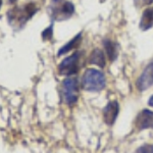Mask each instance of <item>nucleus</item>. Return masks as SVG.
I'll return each mask as SVG.
<instances>
[{
	"instance_id": "16",
	"label": "nucleus",
	"mask_w": 153,
	"mask_h": 153,
	"mask_svg": "<svg viewBox=\"0 0 153 153\" xmlns=\"http://www.w3.org/2000/svg\"><path fill=\"white\" fill-rule=\"evenodd\" d=\"M148 104H149L150 106H152V107H153V95L151 96V98L149 99V101H148Z\"/></svg>"
},
{
	"instance_id": "14",
	"label": "nucleus",
	"mask_w": 153,
	"mask_h": 153,
	"mask_svg": "<svg viewBox=\"0 0 153 153\" xmlns=\"http://www.w3.org/2000/svg\"><path fill=\"white\" fill-rule=\"evenodd\" d=\"M136 153H153V144H145L139 147Z\"/></svg>"
},
{
	"instance_id": "6",
	"label": "nucleus",
	"mask_w": 153,
	"mask_h": 153,
	"mask_svg": "<svg viewBox=\"0 0 153 153\" xmlns=\"http://www.w3.org/2000/svg\"><path fill=\"white\" fill-rule=\"evenodd\" d=\"M134 124L138 131L153 129V111L149 109H143L136 117Z\"/></svg>"
},
{
	"instance_id": "11",
	"label": "nucleus",
	"mask_w": 153,
	"mask_h": 153,
	"mask_svg": "<svg viewBox=\"0 0 153 153\" xmlns=\"http://www.w3.org/2000/svg\"><path fill=\"white\" fill-rule=\"evenodd\" d=\"M103 46L105 48L106 54H107L108 58L110 59L111 61L115 60L118 55V45L117 43H114L111 40H103Z\"/></svg>"
},
{
	"instance_id": "15",
	"label": "nucleus",
	"mask_w": 153,
	"mask_h": 153,
	"mask_svg": "<svg viewBox=\"0 0 153 153\" xmlns=\"http://www.w3.org/2000/svg\"><path fill=\"white\" fill-rule=\"evenodd\" d=\"M153 2V0H143V3L146 4V5H149V4H151Z\"/></svg>"
},
{
	"instance_id": "5",
	"label": "nucleus",
	"mask_w": 153,
	"mask_h": 153,
	"mask_svg": "<svg viewBox=\"0 0 153 153\" xmlns=\"http://www.w3.org/2000/svg\"><path fill=\"white\" fill-rule=\"evenodd\" d=\"M80 56L81 53L76 51L71 54V56H68L59 63L58 65V74L61 76H71L76 74H78L80 66H79V62H80Z\"/></svg>"
},
{
	"instance_id": "2",
	"label": "nucleus",
	"mask_w": 153,
	"mask_h": 153,
	"mask_svg": "<svg viewBox=\"0 0 153 153\" xmlns=\"http://www.w3.org/2000/svg\"><path fill=\"white\" fill-rule=\"evenodd\" d=\"M75 12V6L68 0H51L47 13L52 22H62L71 18Z\"/></svg>"
},
{
	"instance_id": "13",
	"label": "nucleus",
	"mask_w": 153,
	"mask_h": 153,
	"mask_svg": "<svg viewBox=\"0 0 153 153\" xmlns=\"http://www.w3.org/2000/svg\"><path fill=\"white\" fill-rule=\"evenodd\" d=\"M41 36L44 41H49L52 39V37H53V22L50 24V26H49L47 29H45L43 32H42Z\"/></svg>"
},
{
	"instance_id": "12",
	"label": "nucleus",
	"mask_w": 153,
	"mask_h": 153,
	"mask_svg": "<svg viewBox=\"0 0 153 153\" xmlns=\"http://www.w3.org/2000/svg\"><path fill=\"white\" fill-rule=\"evenodd\" d=\"M89 63H91V65H96L100 66V68H104L105 66L104 53L98 48L94 49V50L92 51V53L90 54Z\"/></svg>"
},
{
	"instance_id": "10",
	"label": "nucleus",
	"mask_w": 153,
	"mask_h": 153,
	"mask_svg": "<svg viewBox=\"0 0 153 153\" xmlns=\"http://www.w3.org/2000/svg\"><path fill=\"white\" fill-rule=\"evenodd\" d=\"M153 26V8L149 7L143 11L141 21H140V28L142 31H147Z\"/></svg>"
},
{
	"instance_id": "18",
	"label": "nucleus",
	"mask_w": 153,
	"mask_h": 153,
	"mask_svg": "<svg viewBox=\"0 0 153 153\" xmlns=\"http://www.w3.org/2000/svg\"><path fill=\"white\" fill-rule=\"evenodd\" d=\"M1 5H2V0H0V8H1Z\"/></svg>"
},
{
	"instance_id": "7",
	"label": "nucleus",
	"mask_w": 153,
	"mask_h": 153,
	"mask_svg": "<svg viewBox=\"0 0 153 153\" xmlns=\"http://www.w3.org/2000/svg\"><path fill=\"white\" fill-rule=\"evenodd\" d=\"M136 86L138 90L141 92L148 90L151 86H153V63H150L145 68L141 76L137 80Z\"/></svg>"
},
{
	"instance_id": "3",
	"label": "nucleus",
	"mask_w": 153,
	"mask_h": 153,
	"mask_svg": "<svg viewBox=\"0 0 153 153\" xmlns=\"http://www.w3.org/2000/svg\"><path fill=\"white\" fill-rule=\"evenodd\" d=\"M105 87V76L96 68H88L82 76V88L89 92H99Z\"/></svg>"
},
{
	"instance_id": "17",
	"label": "nucleus",
	"mask_w": 153,
	"mask_h": 153,
	"mask_svg": "<svg viewBox=\"0 0 153 153\" xmlns=\"http://www.w3.org/2000/svg\"><path fill=\"white\" fill-rule=\"evenodd\" d=\"M16 0H8V3H10V4H13L14 2H16Z\"/></svg>"
},
{
	"instance_id": "4",
	"label": "nucleus",
	"mask_w": 153,
	"mask_h": 153,
	"mask_svg": "<svg viewBox=\"0 0 153 153\" xmlns=\"http://www.w3.org/2000/svg\"><path fill=\"white\" fill-rule=\"evenodd\" d=\"M79 82L76 78L68 76L62 81V90H61V96L62 100L66 105L73 106L76 104L79 99Z\"/></svg>"
},
{
	"instance_id": "9",
	"label": "nucleus",
	"mask_w": 153,
	"mask_h": 153,
	"mask_svg": "<svg viewBox=\"0 0 153 153\" xmlns=\"http://www.w3.org/2000/svg\"><path fill=\"white\" fill-rule=\"evenodd\" d=\"M81 40H82V33H79L78 35H76L71 40L68 41L65 46H62V47L59 49L57 55L61 56V55H63V54L70 52V51L73 50V49L78 48L81 44Z\"/></svg>"
},
{
	"instance_id": "1",
	"label": "nucleus",
	"mask_w": 153,
	"mask_h": 153,
	"mask_svg": "<svg viewBox=\"0 0 153 153\" xmlns=\"http://www.w3.org/2000/svg\"><path fill=\"white\" fill-rule=\"evenodd\" d=\"M39 8L34 2H29L22 6H14L7 11V23L14 31H19L37 13Z\"/></svg>"
},
{
	"instance_id": "8",
	"label": "nucleus",
	"mask_w": 153,
	"mask_h": 153,
	"mask_svg": "<svg viewBox=\"0 0 153 153\" xmlns=\"http://www.w3.org/2000/svg\"><path fill=\"white\" fill-rule=\"evenodd\" d=\"M120 112V105L117 101L113 100L108 102L103 109V120L107 126H112L117 120V117Z\"/></svg>"
}]
</instances>
